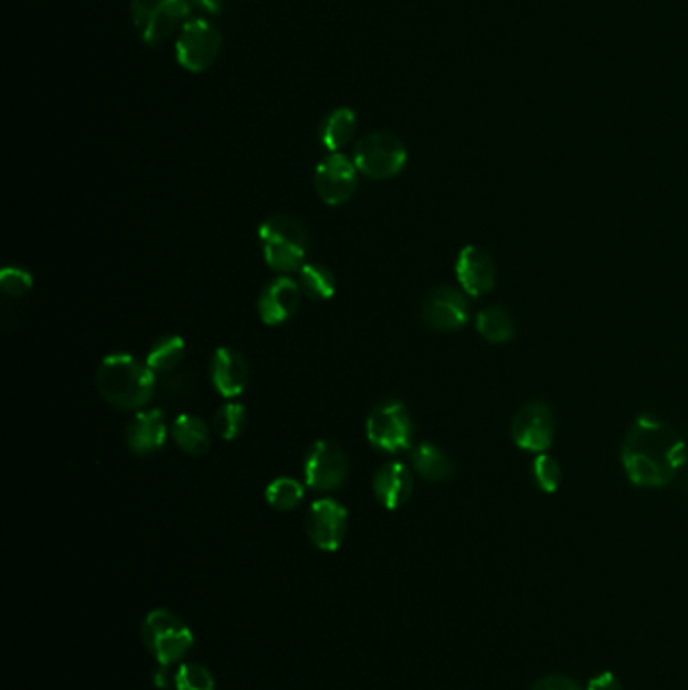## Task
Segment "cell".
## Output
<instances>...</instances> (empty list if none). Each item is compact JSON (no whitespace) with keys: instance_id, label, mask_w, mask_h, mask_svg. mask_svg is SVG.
I'll return each instance as SVG.
<instances>
[{"instance_id":"1","label":"cell","mask_w":688,"mask_h":690,"mask_svg":"<svg viewBox=\"0 0 688 690\" xmlns=\"http://www.w3.org/2000/svg\"><path fill=\"white\" fill-rule=\"evenodd\" d=\"M687 446L680 434L658 418L641 416L622 445V465L638 487H663L685 465Z\"/></svg>"},{"instance_id":"2","label":"cell","mask_w":688,"mask_h":690,"mask_svg":"<svg viewBox=\"0 0 688 690\" xmlns=\"http://www.w3.org/2000/svg\"><path fill=\"white\" fill-rule=\"evenodd\" d=\"M97 388L102 396L121 410H140L152 400L156 374L136 355L114 353L97 370Z\"/></svg>"},{"instance_id":"3","label":"cell","mask_w":688,"mask_h":690,"mask_svg":"<svg viewBox=\"0 0 688 690\" xmlns=\"http://www.w3.org/2000/svg\"><path fill=\"white\" fill-rule=\"evenodd\" d=\"M265 263L277 273H299L307 255V234L299 221L273 214L258 229Z\"/></svg>"},{"instance_id":"4","label":"cell","mask_w":688,"mask_h":690,"mask_svg":"<svg viewBox=\"0 0 688 690\" xmlns=\"http://www.w3.org/2000/svg\"><path fill=\"white\" fill-rule=\"evenodd\" d=\"M141 638L150 655L162 665L172 667L190 652L194 636L184 622L168 609H154L141 626Z\"/></svg>"},{"instance_id":"5","label":"cell","mask_w":688,"mask_h":690,"mask_svg":"<svg viewBox=\"0 0 688 690\" xmlns=\"http://www.w3.org/2000/svg\"><path fill=\"white\" fill-rule=\"evenodd\" d=\"M366 436L373 448L388 455L409 450L414 440V424L409 408L400 400H382L368 416Z\"/></svg>"},{"instance_id":"6","label":"cell","mask_w":688,"mask_h":690,"mask_svg":"<svg viewBox=\"0 0 688 690\" xmlns=\"http://www.w3.org/2000/svg\"><path fill=\"white\" fill-rule=\"evenodd\" d=\"M409 162V150L404 141L392 131L366 134L356 144L353 164L358 172L372 180H388L404 170Z\"/></svg>"},{"instance_id":"7","label":"cell","mask_w":688,"mask_h":690,"mask_svg":"<svg viewBox=\"0 0 688 690\" xmlns=\"http://www.w3.org/2000/svg\"><path fill=\"white\" fill-rule=\"evenodd\" d=\"M192 11L190 0H131V19L140 33V39L158 47Z\"/></svg>"},{"instance_id":"8","label":"cell","mask_w":688,"mask_h":690,"mask_svg":"<svg viewBox=\"0 0 688 690\" xmlns=\"http://www.w3.org/2000/svg\"><path fill=\"white\" fill-rule=\"evenodd\" d=\"M222 33L216 24L204 19H192L182 24L176 39V61L182 70L202 73L211 70L221 55Z\"/></svg>"},{"instance_id":"9","label":"cell","mask_w":688,"mask_h":690,"mask_svg":"<svg viewBox=\"0 0 688 690\" xmlns=\"http://www.w3.org/2000/svg\"><path fill=\"white\" fill-rule=\"evenodd\" d=\"M555 436L553 410L546 400H529L511 422V438L515 445L529 453H546Z\"/></svg>"},{"instance_id":"10","label":"cell","mask_w":688,"mask_h":690,"mask_svg":"<svg viewBox=\"0 0 688 690\" xmlns=\"http://www.w3.org/2000/svg\"><path fill=\"white\" fill-rule=\"evenodd\" d=\"M304 473L307 487L314 491H336L348 479L350 463L338 445L317 440L305 457Z\"/></svg>"},{"instance_id":"11","label":"cell","mask_w":688,"mask_h":690,"mask_svg":"<svg viewBox=\"0 0 688 690\" xmlns=\"http://www.w3.org/2000/svg\"><path fill=\"white\" fill-rule=\"evenodd\" d=\"M470 317L465 291L453 285H438L422 301V321L436 331H455L467 326Z\"/></svg>"},{"instance_id":"12","label":"cell","mask_w":688,"mask_h":690,"mask_svg":"<svg viewBox=\"0 0 688 690\" xmlns=\"http://www.w3.org/2000/svg\"><path fill=\"white\" fill-rule=\"evenodd\" d=\"M316 190L329 206H339L358 190V168L343 153H329L316 170Z\"/></svg>"},{"instance_id":"13","label":"cell","mask_w":688,"mask_h":690,"mask_svg":"<svg viewBox=\"0 0 688 690\" xmlns=\"http://www.w3.org/2000/svg\"><path fill=\"white\" fill-rule=\"evenodd\" d=\"M305 529L317 550H339L348 531V511L334 499H319L307 513Z\"/></svg>"},{"instance_id":"14","label":"cell","mask_w":688,"mask_h":690,"mask_svg":"<svg viewBox=\"0 0 688 690\" xmlns=\"http://www.w3.org/2000/svg\"><path fill=\"white\" fill-rule=\"evenodd\" d=\"M455 269L456 279L461 283L463 291L470 297H480L495 287V277H497L495 258L483 246H465L456 257Z\"/></svg>"},{"instance_id":"15","label":"cell","mask_w":688,"mask_h":690,"mask_svg":"<svg viewBox=\"0 0 688 690\" xmlns=\"http://www.w3.org/2000/svg\"><path fill=\"white\" fill-rule=\"evenodd\" d=\"M301 304V287L289 277H279L263 287L258 295V316L267 326H279L292 319Z\"/></svg>"},{"instance_id":"16","label":"cell","mask_w":688,"mask_h":690,"mask_svg":"<svg viewBox=\"0 0 688 690\" xmlns=\"http://www.w3.org/2000/svg\"><path fill=\"white\" fill-rule=\"evenodd\" d=\"M211 380L214 390L224 399L241 396L248 384L245 358L231 348H219L212 355Z\"/></svg>"},{"instance_id":"17","label":"cell","mask_w":688,"mask_h":690,"mask_svg":"<svg viewBox=\"0 0 688 690\" xmlns=\"http://www.w3.org/2000/svg\"><path fill=\"white\" fill-rule=\"evenodd\" d=\"M126 438H128L129 450L134 455L148 457V455L158 453L166 445V438H168V426H166V416H163L162 410L152 408L138 412L134 416V421L128 424Z\"/></svg>"},{"instance_id":"18","label":"cell","mask_w":688,"mask_h":690,"mask_svg":"<svg viewBox=\"0 0 688 690\" xmlns=\"http://www.w3.org/2000/svg\"><path fill=\"white\" fill-rule=\"evenodd\" d=\"M412 489H414L412 473L404 463L398 460L382 465L373 477V495L390 511L409 503Z\"/></svg>"},{"instance_id":"19","label":"cell","mask_w":688,"mask_h":690,"mask_svg":"<svg viewBox=\"0 0 688 690\" xmlns=\"http://www.w3.org/2000/svg\"><path fill=\"white\" fill-rule=\"evenodd\" d=\"M172 438H174L176 446L190 457H202L211 450L209 424L192 414H180L176 418L172 424Z\"/></svg>"},{"instance_id":"20","label":"cell","mask_w":688,"mask_h":690,"mask_svg":"<svg viewBox=\"0 0 688 690\" xmlns=\"http://www.w3.org/2000/svg\"><path fill=\"white\" fill-rule=\"evenodd\" d=\"M358 128V116L350 107H338L329 112L319 126V141L329 152L336 153L348 146Z\"/></svg>"},{"instance_id":"21","label":"cell","mask_w":688,"mask_h":690,"mask_svg":"<svg viewBox=\"0 0 688 690\" xmlns=\"http://www.w3.org/2000/svg\"><path fill=\"white\" fill-rule=\"evenodd\" d=\"M412 467L421 475L422 479L431 482H444L453 479L455 467L453 460L444 453L443 448L422 443L412 450Z\"/></svg>"},{"instance_id":"22","label":"cell","mask_w":688,"mask_h":690,"mask_svg":"<svg viewBox=\"0 0 688 690\" xmlns=\"http://www.w3.org/2000/svg\"><path fill=\"white\" fill-rule=\"evenodd\" d=\"M478 333L490 343H507L515 338V319L507 309L490 305L480 309L477 316Z\"/></svg>"},{"instance_id":"23","label":"cell","mask_w":688,"mask_h":690,"mask_svg":"<svg viewBox=\"0 0 688 690\" xmlns=\"http://www.w3.org/2000/svg\"><path fill=\"white\" fill-rule=\"evenodd\" d=\"M184 353H187V343L182 338L166 336L150 348L146 355V363L154 374H168V372H174L176 368L182 363Z\"/></svg>"},{"instance_id":"24","label":"cell","mask_w":688,"mask_h":690,"mask_svg":"<svg viewBox=\"0 0 688 690\" xmlns=\"http://www.w3.org/2000/svg\"><path fill=\"white\" fill-rule=\"evenodd\" d=\"M299 287H301V293L316 301L331 299L338 289L334 273L317 263H305L299 269Z\"/></svg>"},{"instance_id":"25","label":"cell","mask_w":688,"mask_h":690,"mask_svg":"<svg viewBox=\"0 0 688 690\" xmlns=\"http://www.w3.org/2000/svg\"><path fill=\"white\" fill-rule=\"evenodd\" d=\"M304 485L299 480L287 479V477L273 480L265 491L267 503L277 511H292L304 501Z\"/></svg>"},{"instance_id":"26","label":"cell","mask_w":688,"mask_h":690,"mask_svg":"<svg viewBox=\"0 0 688 690\" xmlns=\"http://www.w3.org/2000/svg\"><path fill=\"white\" fill-rule=\"evenodd\" d=\"M214 431L224 438V440H234L239 438L246 426V410L239 402H226L224 406L219 408L214 414Z\"/></svg>"},{"instance_id":"27","label":"cell","mask_w":688,"mask_h":690,"mask_svg":"<svg viewBox=\"0 0 688 690\" xmlns=\"http://www.w3.org/2000/svg\"><path fill=\"white\" fill-rule=\"evenodd\" d=\"M172 684L176 690H214L211 670L194 662H184L176 668Z\"/></svg>"},{"instance_id":"28","label":"cell","mask_w":688,"mask_h":690,"mask_svg":"<svg viewBox=\"0 0 688 690\" xmlns=\"http://www.w3.org/2000/svg\"><path fill=\"white\" fill-rule=\"evenodd\" d=\"M533 480L537 487L543 492H555L561 485V467L560 463L553 457H549L548 453L537 455L533 460Z\"/></svg>"},{"instance_id":"29","label":"cell","mask_w":688,"mask_h":690,"mask_svg":"<svg viewBox=\"0 0 688 690\" xmlns=\"http://www.w3.org/2000/svg\"><path fill=\"white\" fill-rule=\"evenodd\" d=\"M33 287V275L19 267H4L0 273V289L9 297H23Z\"/></svg>"},{"instance_id":"30","label":"cell","mask_w":688,"mask_h":690,"mask_svg":"<svg viewBox=\"0 0 688 690\" xmlns=\"http://www.w3.org/2000/svg\"><path fill=\"white\" fill-rule=\"evenodd\" d=\"M531 690H582L572 679L568 677H558V675H551L546 679L537 680Z\"/></svg>"},{"instance_id":"31","label":"cell","mask_w":688,"mask_h":690,"mask_svg":"<svg viewBox=\"0 0 688 690\" xmlns=\"http://www.w3.org/2000/svg\"><path fill=\"white\" fill-rule=\"evenodd\" d=\"M585 690H622V684L612 672H604V675L590 680Z\"/></svg>"},{"instance_id":"32","label":"cell","mask_w":688,"mask_h":690,"mask_svg":"<svg viewBox=\"0 0 688 690\" xmlns=\"http://www.w3.org/2000/svg\"><path fill=\"white\" fill-rule=\"evenodd\" d=\"M190 2L197 4L204 12H211V14H219L224 7V0H190Z\"/></svg>"}]
</instances>
